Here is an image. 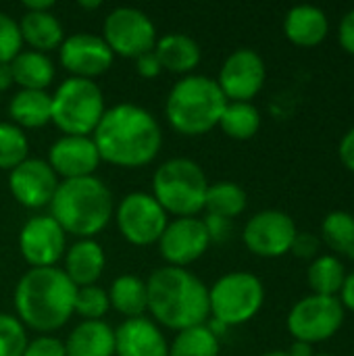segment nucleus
Listing matches in <instances>:
<instances>
[{"label": "nucleus", "instance_id": "f257e3e1", "mask_svg": "<svg viewBox=\"0 0 354 356\" xmlns=\"http://www.w3.org/2000/svg\"><path fill=\"white\" fill-rule=\"evenodd\" d=\"M92 140L100 161L123 169H138L156 159L163 146V131L146 108L121 102L104 111Z\"/></svg>", "mask_w": 354, "mask_h": 356}, {"label": "nucleus", "instance_id": "f03ea898", "mask_svg": "<svg viewBox=\"0 0 354 356\" xmlns=\"http://www.w3.org/2000/svg\"><path fill=\"white\" fill-rule=\"evenodd\" d=\"M75 294L77 286L61 267H31L15 286L17 319L40 334L61 330L73 315Z\"/></svg>", "mask_w": 354, "mask_h": 356}, {"label": "nucleus", "instance_id": "7ed1b4c3", "mask_svg": "<svg viewBox=\"0 0 354 356\" xmlns=\"http://www.w3.org/2000/svg\"><path fill=\"white\" fill-rule=\"evenodd\" d=\"M148 311L161 325L182 332L211 317L209 288L186 267H159L146 280Z\"/></svg>", "mask_w": 354, "mask_h": 356}, {"label": "nucleus", "instance_id": "20e7f679", "mask_svg": "<svg viewBox=\"0 0 354 356\" xmlns=\"http://www.w3.org/2000/svg\"><path fill=\"white\" fill-rule=\"evenodd\" d=\"M115 215L113 192L96 175L63 179L50 200V217L79 240H94Z\"/></svg>", "mask_w": 354, "mask_h": 356}, {"label": "nucleus", "instance_id": "39448f33", "mask_svg": "<svg viewBox=\"0 0 354 356\" xmlns=\"http://www.w3.org/2000/svg\"><path fill=\"white\" fill-rule=\"evenodd\" d=\"M225 104L227 98L217 79L190 73L173 83L165 102V117L175 131L202 136L219 125Z\"/></svg>", "mask_w": 354, "mask_h": 356}, {"label": "nucleus", "instance_id": "423d86ee", "mask_svg": "<svg viewBox=\"0 0 354 356\" xmlns=\"http://www.w3.org/2000/svg\"><path fill=\"white\" fill-rule=\"evenodd\" d=\"M209 181L202 167L186 156H175L156 167L152 177V196L167 215L196 217L204 211Z\"/></svg>", "mask_w": 354, "mask_h": 356}, {"label": "nucleus", "instance_id": "0eeeda50", "mask_svg": "<svg viewBox=\"0 0 354 356\" xmlns=\"http://www.w3.org/2000/svg\"><path fill=\"white\" fill-rule=\"evenodd\" d=\"M104 111V94L94 79L67 77L52 94V123L65 136L94 134Z\"/></svg>", "mask_w": 354, "mask_h": 356}, {"label": "nucleus", "instance_id": "6e6552de", "mask_svg": "<svg viewBox=\"0 0 354 356\" xmlns=\"http://www.w3.org/2000/svg\"><path fill=\"white\" fill-rule=\"evenodd\" d=\"M263 302L265 286L261 277L248 271L225 273L209 288L211 317L225 327L248 323L259 315Z\"/></svg>", "mask_w": 354, "mask_h": 356}, {"label": "nucleus", "instance_id": "1a4fd4ad", "mask_svg": "<svg viewBox=\"0 0 354 356\" xmlns=\"http://www.w3.org/2000/svg\"><path fill=\"white\" fill-rule=\"evenodd\" d=\"M346 311L338 296H305L288 313L286 325L294 340L311 346L332 340L344 325Z\"/></svg>", "mask_w": 354, "mask_h": 356}, {"label": "nucleus", "instance_id": "9d476101", "mask_svg": "<svg viewBox=\"0 0 354 356\" xmlns=\"http://www.w3.org/2000/svg\"><path fill=\"white\" fill-rule=\"evenodd\" d=\"M102 38L113 54L138 58L140 54L154 50L156 27L144 10L136 6H117L104 17Z\"/></svg>", "mask_w": 354, "mask_h": 356}, {"label": "nucleus", "instance_id": "9b49d317", "mask_svg": "<svg viewBox=\"0 0 354 356\" xmlns=\"http://www.w3.org/2000/svg\"><path fill=\"white\" fill-rule=\"evenodd\" d=\"M115 221L121 236L134 246H150L163 236L169 217L156 198L148 192H129L115 209Z\"/></svg>", "mask_w": 354, "mask_h": 356}, {"label": "nucleus", "instance_id": "f8f14e48", "mask_svg": "<svg viewBox=\"0 0 354 356\" xmlns=\"http://www.w3.org/2000/svg\"><path fill=\"white\" fill-rule=\"evenodd\" d=\"M298 234L294 219L277 209H267L252 215L242 232L246 248L263 259H277L290 252Z\"/></svg>", "mask_w": 354, "mask_h": 356}, {"label": "nucleus", "instance_id": "ddd939ff", "mask_svg": "<svg viewBox=\"0 0 354 356\" xmlns=\"http://www.w3.org/2000/svg\"><path fill=\"white\" fill-rule=\"evenodd\" d=\"M265 77L263 56L252 48H238L223 60L217 83L227 102H250L263 90Z\"/></svg>", "mask_w": 354, "mask_h": 356}, {"label": "nucleus", "instance_id": "4468645a", "mask_svg": "<svg viewBox=\"0 0 354 356\" xmlns=\"http://www.w3.org/2000/svg\"><path fill=\"white\" fill-rule=\"evenodd\" d=\"M19 250L31 267H54L65 257L67 234L50 215H35L19 232Z\"/></svg>", "mask_w": 354, "mask_h": 356}, {"label": "nucleus", "instance_id": "2eb2a0df", "mask_svg": "<svg viewBox=\"0 0 354 356\" xmlns=\"http://www.w3.org/2000/svg\"><path fill=\"white\" fill-rule=\"evenodd\" d=\"M58 60L71 73V77L94 79L96 75L108 71L115 54L102 35L77 31L65 38L58 46Z\"/></svg>", "mask_w": 354, "mask_h": 356}, {"label": "nucleus", "instance_id": "dca6fc26", "mask_svg": "<svg viewBox=\"0 0 354 356\" xmlns=\"http://www.w3.org/2000/svg\"><path fill=\"white\" fill-rule=\"evenodd\" d=\"M211 246L204 221L198 217H175L159 238L161 257L171 267H186L198 261Z\"/></svg>", "mask_w": 354, "mask_h": 356}, {"label": "nucleus", "instance_id": "f3484780", "mask_svg": "<svg viewBox=\"0 0 354 356\" xmlns=\"http://www.w3.org/2000/svg\"><path fill=\"white\" fill-rule=\"evenodd\" d=\"M8 188L19 204L27 209H42L50 204L58 188V175L52 171L48 161L27 156L21 165L8 171Z\"/></svg>", "mask_w": 354, "mask_h": 356}, {"label": "nucleus", "instance_id": "a211bd4d", "mask_svg": "<svg viewBox=\"0 0 354 356\" xmlns=\"http://www.w3.org/2000/svg\"><path fill=\"white\" fill-rule=\"evenodd\" d=\"M48 165L65 179H79L94 175L100 154L92 136H61L48 148Z\"/></svg>", "mask_w": 354, "mask_h": 356}, {"label": "nucleus", "instance_id": "6ab92c4d", "mask_svg": "<svg viewBox=\"0 0 354 356\" xmlns=\"http://www.w3.org/2000/svg\"><path fill=\"white\" fill-rule=\"evenodd\" d=\"M117 356H169V342L148 317L125 319L115 330Z\"/></svg>", "mask_w": 354, "mask_h": 356}, {"label": "nucleus", "instance_id": "aec40b11", "mask_svg": "<svg viewBox=\"0 0 354 356\" xmlns=\"http://www.w3.org/2000/svg\"><path fill=\"white\" fill-rule=\"evenodd\" d=\"M284 33L294 46L315 48L328 38L330 19L319 6L298 4V6H292L286 13V17H284Z\"/></svg>", "mask_w": 354, "mask_h": 356}, {"label": "nucleus", "instance_id": "412c9836", "mask_svg": "<svg viewBox=\"0 0 354 356\" xmlns=\"http://www.w3.org/2000/svg\"><path fill=\"white\" fill-rule=\"evenodd\" d=\"M106 265V257L102 246L96 240H77L65 250V267L67 277L77 286H94Z\"/></svg>", "mask_w": 354, "mask_h": 356}, {"label": "nucleus", "instance_id": "4be33fe9", "mask_svg": "<svg viewBox=\"0 0 354 356\" xmlns=\"http://www.w3.org/2000/svg\"><path fill=\"white\" fill-rule=\"evenodd\" d=\"M154 54L163 69L171 73H182V75H190L202 58V50L198 42L192 35L179 33V31L156 38Z\"/></svg>", "mask_w": 354, "mask_h": 356}, {"label": "nucleus", "instance_id": "5701e85b", "mask_svg": "<svg viewBox=\"0 0 354 356\" xmlns=\"http://www.w3.org/2000/svg\"><path fill=\"white\" fill-rule=\"evenodd\" d=\"M67 356H115V330L104 321H81L65 340Z\"/></svg>", "mask_w": 354, "mask_h": 356}, {"label": "nucleus", "instance_id": "b1692460", "mask_svg": "<svg viewBox=\"0 0 354 356\" xmlns=\"http://www.w3.org/2000/svg\"><path fill=\"white\" fill-rule=\"evenodd\" d=\"M19 29H21L23 42H27L31 50L44 52V54L52 48H58L65 40L63 23L52 10H44V13L25 10L19 21Z\"/></svg>", "mask_w": 354, "mask_h": 356}, {"label": "nucleus", "instance_id": "393cba45", "mask_svg": "<svg viewBox=\"0 0 354 356\" xmlns=\"http://www.w3.org/2000/svg\"><path fill=\"white\" fill-rule=\"evenodd\" d=\"M8 115L21 129H35L52 121V96L46 90H19L8 102Z\"/></svg>", "mask_w": 354, "mask_h": 356}, {"label": "nucleus", "instance_id": "a878e982", "mask_svg": "<svg viewBox=\"0 0 354 356\" xmlns=\"http://www.w3.org/2000/svg\"><path fill=\"white\" fill-rule=\"evenodd\" d=\"M13 79L19 90H46L54 79V63L48 54L38 50H21L13 60Z\"/></svg>", "mask_w": 354, "mask_h": 356}, {"label": "nucleus", "instance_id": "bb28decb", "mask_svg": "<svg viewBox=\"0 0 354 356\" xmlns=\"http://www.w3.org/2000/svg\"><path fill=\"white\" fill-rule=\"evenodd\" d=\"M108 302L125 319L144 317V313L148 311L146 282L142 277L129 275V273L115 277L108 288Z\"/></svg>", "mask_w": 354, "mask_h": 356}, {"label": "nucleus", "instance_id": "cd10ccee", "mask_svg": "<svg viewBox=\"0 0 354 356\" xmlns=\"http://www.w3.org/2000/svg\"><path fill=\"white\" fill-rule=\"evenodd\" d=\"M346 267L340 257L336 254H319L311 261L307 269V282L313 294L317 296H338L344 280H346Z\"/></svg>", "mask_w": 354, "mask_h": 356}, {"label": "nucleus", "instance_id": "c85d7f7f", "mask_svg": "<svg viewBox=\"0 0 354 356\" xmlns=\"http://www.w3.org/2000/svg\"><path fill=\"white\" fill-rule=\"evenodd\" d=\"M248 204V196L242 186L236 181H215L209 184L207 198H204V211L207 215H217L223 219H234L244 213Z\"/></svg>", "mask_w": 354, "mask_h": 356}, {"label": "nucleus", "instance_id": "c756f323", "mask_svg": "<svg viewBox=\"0 0 354 356\" xmlns=\"http://www.w3.org/2000/svg\"><path fill=\"white\" fill-rule=\"evenodd\" d=\"M219 127L227 138L250 140L261 129V113L252 102H227L219 119Z\"/></svg>", "mask_w": 354, "mask_h": 356}, {"label": "nucleus", "instance_id": "7c9ffc66", "mask_svg": "<svg viewBox=\"0 0 354 356\" xmlns=\"http://www.w3.org/2000/svg\"><path fill=\"white\" fill-rule=\"evenodd\" d=\"M321 240L336 257L354 259V215L348 211H332L321 221Z\"/></svg>", "mask_w": 354, "mask_h": 356}, {"label": "nucleus", "instance_id": "2f4dec72", "mask_svg": "<svg viewBox=\"0 0 354 356\" xmlns=\"http://www.w3.org/2000/svg\"><path fill=\"white\" fill-rule=\"evenodd\" d=\"M219 338L204 325L177 332L169 346V356H219Z\"/></svg>", "mask_w": 354, "mask_h": 356}, {"label": "nucleus", "instance_id": "473e14b6", "mask_svg": "<svg viewBox=\"0 0 354 356\" xmlns=\"http://www.w3.org/2000/svg\"><path fill=\"white\" fill-rule=\"evenodd\" d=\"M29 142L21 127L0 121V169L10 171L27 159Z\"/></svg>", "mask_w": 354, "mask_h": 356}, {"label": "nucleus", "instance_id": "72a5a7b5", "mask_svg": "<svg viewBox=\"0 0 354 356\" xmlns=\"http://www.w3.org/2000/svg\"><path fill=\"white\" fill-rule=\"evenodd\" d=\"M108 309H111V302H108L106 290H102L96 284L77 288L73 313L81 315L83 321H102V317L106 315Z\"/></svg>", "mask_w": 354, "mask_h": 356}, {"label": "nucleus", "instance_id": "f704fd0d", "mask_svg": "<svg viewBox=\"0 0 354 356\" xmlns=\"http://www.w3.org/2000/svg\"><path fill=\"white\" fill-rule=\"evenodd\" d=\"M25 346V325L17 319V315L0 313V356H23Z\"/></svg>", "mask_w": 354, "mask_h": 356}, {"label": "nucleus", "instance_id": "c9c22d12", "mask_svg": "<svg viewBox=\"0 0 354 356\" xmlns=\"http://www.w3.org/2000/svg\"><path fill=\"white\" fill-rule=\"evenodd\" d=\"M23 50L19 21L0 10V63H10Z\"/></svg>", "mask_w": 354, "mask_h": 356}, {"label": "nucleus", "instance_id": "e433bc0d", "mask_svg": "<svg viewBox=\"0 0 354 356\" xmlns=\"http://www.w3.org/2000/svg\"><path fill=\"white\" fill-rule=\"evenodd\" d=\"M23 356H67L65 342L54 336H38L33 340H27Z\"/></svg>", "mask_w": 354, "mask_h": 356}, {"label": "nucleus", "instance_id": "4c0bfd02", "mask_svg": "<svg viewBox=\"0 0 354 356\" xmlns=\"http://www.w3.org/2000/svg\"><path fill=\"white\" fill-rule=\"evenodd\" d=\"M319 250H321V240L315 236V234H309V232H298L294 242H292V248L290 252L298 259H317L319 257Z\"/></svg>", "mask_w": 354, "mask_h": 356}, {"label": "nucleus", "instance_id": "58836bf2", "mask_svg": "<svg viewBox=\"0 0 354 356\" xmlns=\"http://www.w3.org/2000/svg\"><path fill=\"white\" fill-rule=\"evenodd\" d=\"M202 221H204V227H207V234H209L211 242L221 244L232 236V221L230 219H223V217H217V215H207Z\"/></svg>", "mask_w": 354, "mask_h": 356}, {"label": "nucleus", "instance_id": "ea45409f", "mask_svg": "<svg viewBox=\"0 0 354 356\" xmlns=\"http://www.w3.org/2000/svg\"><path fill=\"white\" fill-rule=\"evenodd\" d=\"M338 42L344 52L354 56V8L348 10L338 25Z\"/></svg>", "mask_w": 354, "mask_h": 356}, {"label": "nucleus", "instance_id": "a19ab883", "mask_svg": "<svg viewBox=\"0 0 354 356\" xmlns=\"http://www.w3.org/2000/svg\"><path fill=\"white\" fill-rule=\"evenodd\" d=\"M136 71H138L142 77H156V75L163 71V67H161V63H159L154 50L144 52V54H140V56L136 58Z\"/></svg>", "mask_w": 354, "mask_h": 356}, {"label": "nucleus", "instance_id": "79ce46f5", "mask_svg": "<svg viewBox=\"0 0 354 356\" xmlns=\"http://www.w3.org/2000/svg\"><path fill=\"white\" fill-rule=\"evenodd\" d=\"M338 156H340V163L354 173V125L342 136L340 144H338Z\"/></svg>", "mask_w": 354, "mask_h": 356}, {"label": "nucleus", "instance_id": "37998d69", "mask_svg": "<svg viewBox=\"0 0 354 356\" xmlns=\"http://www.w3.org/2000/svg\"><path fill=\"white\" fill-rule=\"evenodd\" d=\"M338 300L342 302L344 311L354 313V271L346 275L344 286H342V290H340V294H338Z\"/></svg>", "mask_w": 354, "mask_h": 356}, {"label": "nucleus", "instance_id": "c03bdc74", "mask_svg": "<svg viewBox=\"0 0 354 356\" xmlns=\"http://www.w3.org/2000/svg\"><path fill=\"white\" fill-rule=\"evenodd\" d=\"M25 10H33V13H44V10H52L54 8V0H25L23 2Z\"/></svg>", "mask_w": 354, "mask_h": 356}, {"label": "nucleus", "instance_id": "a18cd8bd", "mask_svg": "<svg viewBox=\"0 0 354 356\" xmlns=\"http://www.w3.org/2000/svg\"><path fill=\"white\" fill-rule=\"evenodd\" d=\"M13 83H15V79H13V69H10V63H0V92L8 90Z\"/></svg>", "mask_w": 354, "mask_h": 356}, {"label": "nucleus", "instance_id": "49530a36", "mask_svg": "<svg viewBox=\"0 0 354 356\" xmlns=\"http://www.w3.org/2000/svg\"><path fill=\"white\" fill-rule=\"evenodd\" d=\"M290 356H315V350H313V346L311 344H307V342H298V340H294L292 342V346H290V350H286Z\"/></svg>", "mask_w": 354, "mask_h": 356}, {"label": "nucleus", "instance_id": "de8ad7c7", "mask_svg": "<svg viewBox=\"0 0 354 356\" xmlns=\"http://www.w3.org/2000/svg\"><path fill=\"white\" fill-rule=\"evenodd\" d=\"M79 6L86 8V10H92V8L100 6V0H79Z\"/></svg>", "mask_w": 354, "mask_h": 356}, {"label": "nucleus", "instance_id": "09e8293b", "mask_svg": "<svg viewBox=\"0 0 354 356\" xmlns=\"http://www.w3.org/2000/svg\"><path fill=\"white\" fill-rule=\"evenodd\" d=\"M261 356H290L286 350H271V353H265V355Z\"/></svg>", "mask_w": 354, "mask_h": 356}, {"label": "nucleus", "instance_id": "8fccbe9b", "mask_svg": "<svg viewBox=\"0 0 354 356\" xmlns=\"http://www.w3.org/2000/svg\"><path fill=\"white\" fill-rule=\"evenodd\" d=\"M315 356H334V355H328V353H315Z\"/></svg>", "mask_w": 354, "mask_h": 356}]
</instances>
